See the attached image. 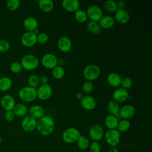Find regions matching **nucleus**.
Listing matches in <instances>:
<instances>
[{
    "mask_svg": "<svg viewBox=\"0 0 152 152\" xmlns=\"http://www.w3.org/2000/svg\"><path fill=\"white\" fill-rule=\"evenodd\" d=\"M55 129V122L52 117L45 115L37 120L36 129L43 136L50 135Z\"/></svg>",
    "mask_w": 152,
    "mask_h": 152,
    "instance_id": "1",
    "label": "nucleus"
},
{
    "mask_svg": "<svg viewBox=\"0 0 152 152\" xmlns=\"http://www.w3.org/2000/svg\"><path fill=\"white\" fill-rule=\"evenodd\" d=\"M18 97L23 102L30 103L37 98V89L30 86H26L18 91Z\"/></svg>",
    "mask_w": 152,
    "mask_h": 152,
    "instance_id": "2",
    "label": "nucleus"
},
{
    "mask_svg": "<svg viewBox=\"0 0 152 152\" xmlns=\"http://www.w3.org/2000/svg\"><path fill=\"white\" fill-rule=\"evenodd\" d=\"M20 64L23 69L31 71L37 68L39 64V61L36 56L33 54H27L22 57Z\"/></svg>",
    "mask_w": 152,
    "mask_h": 152,
    "instance_id": "3",
    "label": "nucleus"
},
{
    "mask_svg": "<svg viewBox=\"0 0 152 152\" xmlns=\"http://www.w3.org/2000/svg\"><path fill=\"white\" fill-rule=\"evenodd\" d=\"M100 68L96 64H89L83 69L84 77L89 81L96 80L100 74Z\"/></svg>",
    "mask_w": 152,
    "mask_h": 152,
    "instance_id": "4",
    "label": "nucleus"
},
{
    "mask_svg": "<svg viewBox=\"0 0 152 152\" xmlns=\"http://www.w3.org/2000/svg\"><path fill=\"white\" fill-rule=\"evenodd\" d=\"M81 134L78 129L74 127L66 128L62 134V138L63 141L68 144L77 142Z\"/></svg>",
    "mask_w": 152,
    "mask_h": 152,
    "instance_id": "5",
    "label": "nucleus"
},
{
    "mask_svg": "<svg viewBox=\"0 0 152 152\" xmlns=\"http://www.w3.org/2000/svg\"><path fill=\"white\" fill-rule=\"evenodd\" d=\"M106 142L110 147H116L121 139V133L116 129H108L104 134Z\"/></svg>",
    "mask_w": 152,
    "mask_h": 152,
    "instance_id": "6",
    "label": "nucleus"
},
{
    "mask_svg": "<svg viewBox=\"0 0 152 152\" xmlns=\"http://www.w3.org/2000/svg\"><path fill=\"white\" fill-rule=\"evenodd\" d=\"M86 13L90 21L99 22L100 18L103 17V11L97 5H91L86 10Z\"/></svg>",
    "mask_w": 152,
    "mask_h": 152,
    "instance_id": "7",
    "label": "nucleus"
},
{
    "mask_svg": "<svg viewBox=\"0 0 152 152\" xmlns=\"http://www.w3.org/2000/svg\"><path fill=\"white\" fill-rule=\"evenodd\" d=\"M41 63L43 67L46 69H52L57 65L58 58L56 56L51 53L45 54L41 59Z\"/></svg>",
    "mask_w": 152,
    "mask_h": 152,
    "instance_id": "8",
    "label": "nucleus"
},
{
    "mask_svg": "<svg viewBox=\"0 0 152 152\" xmlns=\"http://www.w3.org/2000/svg\"><path fill=\"white\" fill-rule=\"evenodd\" d=\"M21 44L27 48H30L37 43V35L34 32L26 31L21 36Z\"/></svg>",
    "mask_w": 152,
    "mask_h": 152,
    "instance_id": "9",
    "label": "nucleus"
},
{
    "mask_svg": "<svg viewBox=\"0 0 152 152\" xmlns=\"http://www.w3.org/2000/svg\"><path fill=\"white\" fill-rule=\"evenodd\" d=\"M37 89V98L39 100L45 101L48 100L52 95V88L51 86L47 84L40 85Z\"/></svg>",
    "mask_w": 152,
    "mask_h": 152,
    "instance_id": "10",
    "label": "nucleus"
},
{
    "mask_svg": "<svg viewBox=\"0 0 152 152\" xmlns=\"http://www.w3.org/2000/svg\"><path fill=\"white\" fill-rule=\"evenodd\" d=\"M88 134L93 141H98L103 137L104 130L100 125L96 124L91 126L89 129Z\"/></svg>",
    "mask_w": 152,
    "mask_h": 152,
    "instance_id": "11",
    "label": "nucleus"
},
{
    "mask_svg": "<svg viewBox=\"0 0 152 152\" xmlns=\"http://www.w3.org/2000/svg\"><path fill=\"white\" fill-rule=\"evenodd\" d=\"M37 120L30 115L23 118L21 122L22 129L26 132H32L36 129Z\"/></svg>",
    "mask_w": 152,
    "mask_h": 152,
    "instance_id": "12",
    "label": "nucleus"
},
{
    "mask_svg": "<svg viewBox=\"0 0 152 152\" xmlns=\"http://www.w3.org/2000/svg\"><path fill=\"white\" fill-rule=\"evenodd\" d=\"M0 104L5 110H12L16 104L14 98L10 94H5L0 99Z\"/></svg>",
    "mask_w": 152,
    "mask_h": 152,
    "instance_id": "13",
    "label": "nucleus"
},
{
    "mask_svg": "<svg viewBox=\"0 0 152 152\" xmlns=\"http://www.w3.org/2000/svg\"><path fill=\"white\" fill-rule=\"evenodd\" d=\"M129 94L127 90H125L122 87L116 88L112 94L113 100L118 103H123L128 100Z\"/></svg>",
    "mask_w": 152,
    "mask_h": 152,
    "instance_id": "14",
    "label": "nucleus"
},
{
    "mask_svg": "<svg viewBox=\"0 0 152 152\" xmlns=\"http://www.w3.org/2000/svg\"><path fill=\"white\" fill-rule=\"evenodd\" d=\"M57 46L62 52H68L72 48L71 40L66 36H61L57 41Z\"/></svg>",
    "mask_w": 152,
    "mask_h": 152,
    "instance_id": "15",
    "label": "nucleus"
},
{
    "mask_svg": "<svg viewBox=\"0 0 152 152\" xmlns=\"http://www.w3.org/2000/svg\"><path fill=\"white\" fill-rule=\"evenodd\" d=\"M130 19V15L125 9H118L115 12V21L119 24H125L128 23Z\"/></svg>",
    "mask_w": 152,
    "mask_h": 152,
    "instance_id": "16",
    "label": "nucleus"
},
{
    "mask_svg": "<svg viewBox=\"0 0 152 152\" xmlns=\"http://www.w3.org/2000/svg\"><path fill=\"white\" fill-rule=\"evenodd\" d=\"M80 104L82 107L87 110H93L97 106L95 99L89 95L84 96L80 100Z\"/></svg>",
    "mask_w": 152,
    "mask_h": 152,
    "instance_id": "17",
    "label": "nucleus"
},
{
    "mask_svg": "<svg viewBox=\"0 0 152 152\" xmlns=\"http://www.w3.org/2000/svg\"><path fill=\"white\" fill-rule=\"evenodd\" d=\"M135 113V109L131 104H126L120 108L119 116L120 118L128 119L134 116Z\"/></svg>",
    "mask_w": 152,
    "mask_h": 152,
    "instance_id": "18",
    "label": "nucleus"
},
{
    "mask_svg": "<svg viewBox=\"0 0 152 152\" xmlns=\"http://www.w3.org/2000/svg\"><path fill=\"white\" fill-rule=\"evenodd\" d=\"M63 8L68 12H75L80 9V2L78 0H64L62 2Z\"/></svg>",
    "mask_w": 152,
    "mask_h": 152,
    "instance_id": "19",
    "label": "nucleus"
},
{
    "mask_svg": "<svg viewBox=\"0 0 152 152\" xmlns=\"http://www.w3.org/2000/svg\"><path fill=\"white\" fill-rule=\"evenodd\" d=\"M23 27L26 31L34 32L38 28V21L33 17H27L24 20Z\"/></svg>",
    "mask_w": 152,
    "mask_h": 152,
    "instance_id": "20",
    "label": "nucleus"
},
{
    "mask_svg": "<svg viewBox=\"0 0 152 152\" xmlns=\"http://www.w3.org/2000/svg\"><path fill=\"white\" fill-rule=\"evenodd\" d=\"M29 115L36 120L41 118L43 116H45V111L44 108L38 104H34L31 106L28 109Z\"/></svg>",
    "mask_w": 152,
    "mask_h": 152,
    "instance_id": "21",
    "label": "nucleus"
},
{
    "mask_svg": "<svg viewBox=\"0 0 152 152\" xmlns=\"http://www.w3.org/2000/svg\"><path fill=\"white\" fill-rule=\"evenodd\" d=\"M98 23L102 29H109L115 25V21L114 18L110 15H103Z\"/></svg>",
    "mask_w": 152,
    "mask_h": 152,
    "instance_id": "22",
    "label": "nucleus"
},
{
    "mask_svg": "<svg viewBox=\"0 0 152 152\" xmlns=\"http://www.w3.org/2000/svg\"><path fill=\"white\" fill-rule=\"evenodd\" d=\"M120 108L121 107L119 104L113 100L109 101L107 104V109L108 112L110 113V115L116 116L119 119H120V116H119Z\"/></svg>",
    "mask_w": 152,
    "mask_h": 152,
    "instance_id": "23",
    "label": "nucleus"
},
{
    "mask_svg": "<svg viewBox=\"0 0 152 152\" xmlns=\"http://www.w3.org/2000/svg\"><path fill=\"white\" fill-rule=\"evenodd\" d=\"M121 80V75L116 72H111L107 77V83L113 87H117L120 86Z\"/></svg>",
    "mask_w": 152,
    "mask_h": 152,
    "instance_id": "24",
    "label": "nucleus"
},
{
    "mask_svg": "<svg viewBox=\"0 0 152 152\" xmlns=\"http://www.w3.org/2000/svg\"><path fill=\"white\" fill-rule=\"evenodd\" d=\"M118 122H119V119L116 116L110 114L107 115L104 119V125L109 129H116Z\"/></svg>",
    "mask_w": 152,
    "mask_h": 152,
    "instance_id": "25",
    "label": "nucleus"
},
{
    "mask_svg": "<svg viewBox=\"0 0 152 152\" xmlns=\"http://www.w3.org/2000/svg\"><path fill=\"white\" fill-rule=\"evenodd\" d=\"M38 5L44 12H50L54 8V2L51 0H40L38 1Z\"/></svg>",
    "mask_w": 152,
    "mask_h": 152,
    "instance_id": "26",
    "label": "nucleus"
},
{
    "mask_svg": "<svg viewBox=\"0 0 152 152\" xmlns=\"http://www.w3.org/2000/svg\"><path fill=\"white\" fill-rule=\"evenodd\" d=\"M12 112H14L15 116L22 117L27 114L28 108L24 103H18L15 105L14 109H12Z\"/></svg>",
    "mask_w": 152,
    "mask_h": 152,
    "instance_id": "27",
    "label": "nucleus"
},
{
    "mask_svg": "<svg viewBox=\"0 0 152 152\" xmlns=\"http://www.w3.org/2000/svg\"><path fill=\"white\" fill-rule=\"evenodd\" d=\"M87 29L91 34L94 35H97L102 31V28L99 26L98 22L90 21L86 25Z\"/></svg>",
    "mask_w": 152,
    "mask_h": 152,
    "instance_id": "28",
    "label": "nucleus"
},
{
    "mask_svg": "<svg viewBox=\"0 0 152 152\" xmlns=\"http://www.w3.org/2000/svg\"><path fill=\"white\" fill-rule=\"evenodd\" d=\"M12 85V80L8 77H2L0 78V91H7L9 90Z\"/></svg>",
    "mask_w": 152,
    "mask_h": 152,
    "instance_id": "29",
    "label": "nucleus"
},
{
    "mask_svg": "<svg viewBox=\"0 0 152 152\" xmlns=\"http://www.w3.org/2000/svg\"><path fill=\"white\" fill-rule=\"evenodd\" d=\"M74 17L77 21L81 23L86 22L88 19L86 11L81 9H79L74 12Z\"/></svg>",
    "mask_w": 152,
    "mask_h": 152,
    "instance_id": "30",
    "label": "nucleus"
},
{
    "mask_svg": "<svg viewBox=\"0 0 152 152\" xmlns=\"http://www.w3.org/2000/svg\"><path fill=\"white\" fill-rule=\"evenodd\" d=\"M131 126V123L128 119H122L119 121L116 129L119 132H124L127 131Z\"/></svg>",
    "mask_w": 152,
    "mask_h": 152,
    "instance_id": "31",
    "label": "nucleus"
},
{
    "mask_svg": "<svg viewBox=\"0 0 152 152\" xmlns=\"http://www.w3.org/2000/svg\"><path fill=\"white\" fill-rule=\"evenodd\" d=\"M104 10L109 12H115L118 10L116 2L113 0H107L103 4Z\"/></svg>",
    "mask_w": 152,
    "mask_h": 152,
    "instance_id": "32",
    "label": "nucleus"
},
{
    "mask_svg": "<svg viewBox=\"0 0 152 152\" xmlns=\"http://www.w3.org/2000/svg\"><path fill=\"white\" fill-rule=\"evenodd\" d=\"M52 74L55 79L60 80L65 75V69L63 66L56 65L52 69Z\"/></svg>",
    "mask_w": 152,
    "mask_h": 152,
    "instance_id": "33",
    "label": "nucleus"
},
{
    "mask_svg": "<svg viewBox=\"0 0 152 152\" xmlns=\"http://www.w3.org/2000/svg\"><path fill=\"white\" fill-rule=\"evenodd\" d=\"M77 144L78 147L80 150H84L89 147L90 142L88 139L84 135H80V137L77 141Z\"/></svg>",
    "mask_w": 152,
    "mask_h": 152,
    "instance_id": "34",
    "label": "nucleus"
},
{
    "mask_svg": "<svg viewBox=\"0 0 152 152\" xmlns=\"http://www.w3.org/2000/svg\"><path fill=\"white\" fill-rule=\"evenodd\" d=\"M27 83L28 86L36 88L40 84L39 77L36 74H31L27 78Z\"/></svg>",
    "mask_w": 152,
    "mask_h": 152,
    "instance_id": "35",
    "label": "nucleus"
},
{
    "mask_svg": "<svg viewBox=\"0 0 152 152\" xmlns=\"http://www.w3.org/2000/svg\"><path fill=\"white\" fill-rule=\"evenodd\" d=\"M20 3L19 0H8L6 2V7L9 11H14L19 8Z\"/></svg>",
    "mask_w": 152,
    "mask_h": 152,
    "instance_id": "36",
    "label": "nucleus"
},
{
    "mask_svg": "<svg viewBox=\"0 0 152 152\" xmlns=\"http://www.w3.org/2000/svg\"><path fill=\"white\" fill-rule=\"evenodd\" d=\"M22 69L23 68L20 62L14 61L12 62L10 65V70L12 73L18 74L21 72Z\"/></svg>",
    "mask_w": 152,
    "mask_h": 152,
    "instance_id": "37",
    "label": "nucleus"
},
{
    "mask_svg": "<svg viewBox=\"0 0 152 152\" xmlns=\"http://www.w3.org/2000/svg\"><path fill=\"white\" fill-rule=\"evenodd\" d=\"M94 89V86L93 84L91 83V81H85L83 86H82V90L84 93L86 94H89L93 91Z\"/></svg>",
    "mask_w": 152,
    "mask_h": 152,
    "instance_id": "38",
    "label": "nucleus"
},
{
    "mask_svg": "<svg viewBox=\"0 0 152 152\" xmlns=\"http://www.w3.org/2000/svg\"><path fill=\"white\" fill-rule=\"evenodd\" d=\"M49 36L46 33H40L37 35V43L44 45L49 41Z\"/></svg>",
    "mask_w": 152,
    "mask_h": 152,
    "instance_id": "39",
    "label": "nucleus"
},
{
    "mask_svg": "<svg viewBox=\"0 0 152 152\" xmlns=\"http://www.w3.org/2000/svg\"><path fill=\"white\" fill-rule=\"evenodd\" d=\"M122 88L126 90L129 88H131L132 86V80L129 77H124L122 78L121 85Z\"/></svg>",
    "mask_w": 152,
    "mask_h": 152,
    "instance_id": "40",
    "label": "nucleus"
},
{
    "mask_svg": "<svg viewBox=\"0 0 152 152\" xmlns=\"http://www.w3.org/2000/svg\"><path fill=\"white\" fill-rule=\"evenodd\" d=\"M10 48V43L6 40H0V52L5 53Z\"/></svg>",
    "mask_w": 152,
    "mask_h": 152,
    "instance_id": "41",
    "label": "nucleus"
},
{
    "mask_svg": "<svg viewBox=\"0 0 152 152\" xmlns=\"http://www.w3.org/2000/svg\"><path fill=\"white\" fill-rule=\"evenodd\" d=\"M89 151L90 152H100V146L97 141H93L89 145Z\"/></svg>",
    "mask_w": 152,
    "mask_h": 152,
    "instance_id": "42",
    "label": "nucleus"
},
{
    "mask_svg": "<svg viewBox=\"0 0 152 152\" xmlns=\"http://www.w3.org/2000/svg\"><path fill=\"white\" fill-rule=\"evenodd\" d=\"M15 115L12 110H8L5 111L4 114V118L5 121L8 122H12L15 119Z\"/></svg>",
    "mask_w": 152,
    "mask_h": 152,
    "instance_id": "43",
    "label": "nucleus"
},
{
    "mask_svg": "<svg viewBox=\"0 0 152 152\" xmlns=\"http://www.w3.org/2000/svg\"><path fill=\"white\" fill-rule=\"evenodd\" d=\"M39 82L41 85H44V84H47L48 82V78L46 75H42L40 78H39Z\"/></svg>",
    "mask_w": 152,
    "mask_h": 152,
    "instance_id": "44",
    "label": "nucleus"
},
{
    "mask_svg": "<svg viewBox=\"0 0 152 152\" xmlns=\"http://www.w3.org/2000/svg\"><path fill=\"white\" fill-rule=\"evenodd\" d=\"M118 9H125L126 7V2L123 0H120L116 2Z\"/></svg>",
    "mask_w": 152,
    "mask_h": 152,
    "instance_id": "45",
    "label": "nucleus"
},
{
    "mask_svg": "<svg viewBox=\"0 0 152 152\" xmlns=\"http://www.w3.org/2000/svg\"><path fill=\"white\" fill-rule=\"evenodd\" d=\"M65 61L63 58H59V59L58 58V64H57V65L62 66L65 64Z\"/></svg>",
    "mask_w": 152,
    "mask_h": 152,
    "instance_id": "46",
    "label": "nucleus"
},
{
    "mask_svg": "<svg viewBox=\"0 0 152 152\" xmlns=\"http://www.w3.org/2000/svg\"><path fill=\"white\" fill-rule=\"evenodd\" d=\"M83 96H83V93H81V92H80V91L77 92L76 94H75V97H76L78 100H80L83 97Z\"/></svg>",
    "mask_w": 152,
    "mask_h": 152,
    "instance_id": "47",
    "label": "nucleus"
},
{
    "mask_svg": "<svg viewBox=\"0 0 152 152\" xmlns=\"http://www.w3.org/2000/svg\"><path fill=\"white\" fill-rule=\"evenodd\" d=\"M107 152H118V150L116 147H110V148L108 149Z\"/></svg>",
    "mask_w": 152,
    "mask_h": 152,
    "instance_id": "48",
    "label": "nucleus"
},
{
    "mask_svg": "<svg viewBox=\"0 0 152 152\" xmlns=\"http://www.w3.org/2000/svg\"><path fill=\"white\" fill-rule=\"evenodd\" d=\"M1 141H2V137H1V135H0V143L1 142Z\"/></svg>",
    "mask_w": 152,
    "mask_h": 152,
    "instance_id": "49",
    "label": "nucleus"
}]
</instances>
